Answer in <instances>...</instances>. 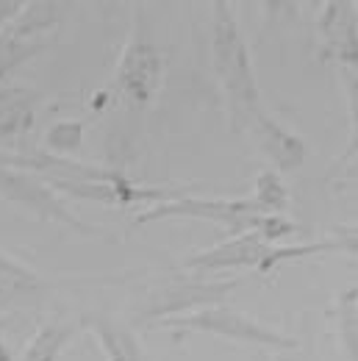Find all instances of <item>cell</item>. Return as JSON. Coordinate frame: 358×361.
Returning a JSON list of instances; mask_svg holds the SVG:
<instances>
[{
    "label": "cell",
    "mask_w": 358,
    "mask_h": 361,
    "mask_svg": "<svg viewBox=\"0 0 358 361\" xmlns=\"http://www.w3.org/2000/svg\"><path fill=\"white\" fill-rule=\"evenodd\" d=\"M0 197L34 212L39 220L67 226L73 231H78V233H92V228L84 220H78L50 186H45L42 180H37L34 176H28L23 170H11V167L0 164Z\"/></svg>",
    "instance_id": "cell-4"
},
{
    "label": "cell",
    "mask_w": 358,
    "mask_h": 361,
    "mask_svg": "<svg viewBox=\"0 0 358 361\" xmlns=\"http://www.w3.org/2000/svg\"><path fill=\"white\" fill-rule=\"evenodd\" d=\"M153 328H180V331H200V334H214L225 336L230 342H245V345H259V348H272V350H295L297 339L269 328L264 322L253 319L250 314L223 309V306H209L197 309L192 314L170 317L161 322H153Z\"/></svg>",
    "instance_id": "cell-3"
},
{
    "label": "cell",
    "mask_w": 358,
    "mask_h": 361,
    "mask_svg": "<svg viewBox=\"0 0 358 361\" xmlns=\"http://www.w3.org/2000/svg\"><path fill=\"white\" fill-rule=\"evenodd\" d=\"M256 206L264 212V214H280L289 203V195H286V186L278 173H261L256 180V195H253Z\"/></svg>",
    "instance_id": "cell-16"
},
{
    "label": "cell",
    "mask_w": 358,
    "mask_h": 361,
    "mask_svg": "<svg viewBox=\"0 0 358 361\" xmlns=\"http://www.w3.org/2000/svg\"><path fill=\"white\" fill-rule=\"evenodd\" d=\"M236 289V281H178L150 298V303L139 312V319H170V317L192 314L197 309H209L223 303Z\"/></svg>",
    "instance_id": "cell-5"
},
{
    "label": "cell",
    "mask_w": 358,
    "mask_h": 361,
    "mask_svg": "<svg viewBox=\"0 0 358 361\" xmlns=\"http://www.w3.org/2000/svg\"><path fill=\"white\" fill-rule=\"evenodd\" d=\"M47 39H25L20 34H14L8 25L0 28V81L8 78L20 64L31 61L37 53L47 50Z\"/></svg>",
    "instance_id": "cell-14"
},
{
    "label": "cell",
    "mask_w": 358,
    "mask_h": 361,
    "mask_svg": "<svg viewBox=\"0 0 358 361\" xmlns=\"http://www.w3.org/2000/svg\"><path fill=\"white\" fill-rule=\"evenodd\" d=\"M350 3H331L322 14V37L345 61H356V11L350 14Z\"/></svg>",
    "instance_id": "cell-11"
},
{
    "label": "cell",
    "mask_w": 358,
    "mask_h": 361,
    "mask_svg": "<svg viewBox=\"0 0 358 361\" xmlns=\"http://www.w3.org/2000/svg\"><path fill=\"white\" fill-rule=\"evenodd\" d=\"M37 92L31 90H0V142H8L20 134L31 117Z\"/></svg>",
    "instance_id": "cell-13"
},
{
    "label": "cell",
    "mask_w": 358,
    "mask_h": 361,
    "mask_svg": "<svg viewBox=\"0 0 358 361\" xmlns=\"http://www.w3.org/2000/svg\"><path fill=\"white\" fill-rule=\"evenodd\" d=\"M161 78V56L153 42H147L144 37H136L128 45L120 70H117V87L123 90L125 97H131L134 103H150L156 87Z\"/></svg>",
    "instance_id": "cell-6"
},
{
    "label": "cell",
    "mask_w": 358,
    "mask_h": 361,
    "mask_svg": "<svg viewBox=\"0 0 358 361\" xmlns=\"http://www.w3.org/2000/svg\"><path fill=\"white\" fill-rule=\"evenodd\" d=\"M81 325L97 339L103 356L109 361H150L144 356L139 339L134 336V331L117 322L114 317L103 314V312H90L81 317Z\"/></svg>",
    "instance_id": "cell-9"
},
{
    "label": "cell",
    "mask_w": 358,
    "mask_h": 361,
    "mask_svg": "<svg viewBox=\"0 0 358 361\" xmlns=\"http://www.w3.org/2000/svg\"><path fill=\"white\" fill-rule=\"evenodd\" d=\"M3 328H6V319H0V331H3Z\"/></svg>",
    "instance_id": "cell-20"
},
{
    "label": "cell",
    "mask_w": 358,
    "mask_h": 361,
    "mask_svg": "<svg viewBox=\"0 0 358 361\" xmlns=\"http://www.w3.org/2000/svg\"><path fill=\"white\" fill-rule=\"evenodd\" d=\"M45 298V283L31 267L0 250V309L3 306H34Z\"/></svg>",
    "instance_id": "cell-10"
},
{
    "label": "cell",
    "mask_w": 358,
    "mask_h": 361,
    "mask_svg": "<svg viewBox=\"0 0 358 361\" xmlns=\"http://www.w3.org/2000/svg\"><path fill=\"white\" fill-rule=\"evenodd\" d=\"M211 53L220 87L228 100L230 123L236 131H250L253 120L264 111L261 109V90L256 81V70L247 53V42L242 28L230 11V3H214V25H211Z\"/></svg>",
    "instance_id": "cell-1"
},
{
    "label": "cell",
    "mask_w": 358,
    "mask_h": 361,
    "mask_svg": "<svg viewBox=\"0 0 358 361\" xmlns=\"http://www.w3.org/2000/svg\"><path fill=\"white\" fill-rule=\"evenodd\" d=\"M339 339H342V350L347 361H356V283L350 289H345V295L339 298Z\"/></svg>",
    "instance_id": "cell-17"
},
{
    "label": "cell",
    "mask_w": 358,
    "mask_h": 361,
    "mask_svg": "<svg viewBox=\"0 0 358 361\" xmlns=\"http://www.w3.org/2000/svg\"><path fill=\"white\" fill-rule=\"evenodd\" d=\"M275 361H292V359H286V356H278Z\"/></svg>",
    "instance_id": "cell-19"
},
{
    "label": "cell",
    "mask_w": 358,
    "mask_h": 361,
    "mask_svg": "<svg viewBox=\"0 0 358 361\" xmlns=\"http://www.w3.org/2000/svg\"><path fill=\"white\" fill-rule=\"evenodd\" d=\"M170 217H183V220H206L214 226H223L225 231L236 233H250V231H261L264 214L253 197L242 200H220V197H192V195H170L164 203L150 206L147 212H142L136 217V223H159V220H170Z\"/></svg>",
    "instance_id": "cell-2"
},
{
    "label": "cell",
    "mask_w": 358,
    "mask_h": 361,
    "mask_svg": "<svg viewBox=\"0 0 358 361\" xmlns=\"http://www.w3.org/2000/svg\"><path fill=\"white\" fill-rule=\"evenodd\" d=\"M269 242L259 233H236L223 245H214L203 253H195L183 262L186 270H203V272H220V270H245V267H259Z\"/></svg>",
    "instance_id": "cell-7"
},
{
    "label": "cell",
    "mask_w": 358,
    "mask_h": 361,
    "mask_svg": "<svg viewBox=\"0 0 358 361\" xmlns=\"http://www.w3.org/2000/svg\"><path fill=\"white\" fill-rule=\"evenodd\" d=\"M0 361H14L11 359V350L6 348V342H3V339H0Z\"/></svg>",
    "instance_id": "cell-18"
},
{
    "label": "cell",
    "mask_w": 358,
    "mask_h": 361,
    "mask_svg": "<svg viewBox=\"0 0 358 361\" xmlns=\"http://www.w3.org/2000/svg\"><path fill=\"white\" fill-rule=\"evenodd\" d=\"M70 336H73V328L50 322L28 342V348L23 353V361H56L61 356L64 345L70 342Z\"/></svg>",
    "instance_id": "cell-15"
},
{
    "label": "cell",
    "mask_w": 358,
    "mask_h": 361,
    "mask_svg": "<svg viewBox=\"0 0 358 361\" xmlns=\"http://www.w3.org/2000/svg\"><path fill=\"white\" fill-rule=\"evenodd\" d=\"M250 131L259 136L261 150L267 153V159L280 173H292V170L303 167V161H306V142L295 131H289L283 123H278L272 114L261 111L253 120Z\"/></svg>",
    "instance_id": "cell-8"
},
{
    "label": "cell",
    "mask_w": 358,
    "mask_h": 361,
    "mask_svg": "<svg viewBox=\"0 0 358 361\" xmlns=\"http://www.w3.org/2000/svg\"><path fill=\"white\" fill-rule=\"evenodd\" d=\"M331 250H356V236H345V239H322V242H309V245H286V247H267L261 264L256 267L259 272H275L283 262H295L303 256L314 253H331Z\"/></svg>",
    "instance_id": "cell-12"
}]
</instances>
